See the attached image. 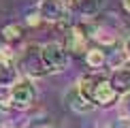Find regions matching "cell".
Listing matches in <instances>:
<instances>
[{"label": "cell", "instance_id": "6da1fadb", "mask_svg": "<svg viewBox=\"0 0 130 128\" xmlns=\"http://www.w3.org/2000/svg\"><path fill=\"white\" fill-rule=\"evenodd\" d=\"M9 107H13V109H30L32 105H34L36 100V88L34 83L30 81V79H17L13 85L9 88Z\"/></svg>", "mask_w": 130, "mask_h": 128}, {"label": "cell", "instance_id": "7a4b0ae2", "mask_svg": "<svg viewBox=\"0 0 130 128\" xmlns=\"http://www.w3.org/2000/svg\"><path fill=\"white\" fill-rule=\"evenodd\" d=\"M41 58H43L47 73H62L68 66V53L64 49V45H60L56 41L41 45Z\"/></svg>", "mask_w": 130, "mask_h": 128}, {"label": "cell", "instance_id": "3957f363", "mask_svg": "<svg viewBox=\"0 0 130 128\" xmlns=\"http://www.w3.org/2000/svg\"><path fill=\"white\" fill-rule=\"evenodd\" d=\"M19 68L28 75V77H43V75H47L43 58H41V45L30 43V45L26 47L24 56H21V60H19Z\"/></svg>", "mask_w": 130, "mask_h": 128}, {"label": "cell", "instance_id": "277c9868", "mask_svg": "<svg viewBox=\"0 0 130 128\" xmlns=\"http://www.w3.org/2000/svg\"><path fill=\"white\" fill-rule=\"evenodd\" d=\"M117 94L115 90H113V85H111V81L105 77V75H98V79H96V83H94V88H92V92H90V96H88V100L92 105H100V107H109V105H113L117 100Z\"/></svg>", "mask_w": 130, "mask_h": 128}, {"label": "cell", "instance_id": "5b68a950", "mask_svg": "<svg viewBox=\"0 0 130 128\" xmlns=\"http://www.w3.org/2000/svg\"><path fill=\"white\" fill-rule=\"evenodd\" d=\"M90 34H88V26H73L66 32V39H64V49L66 53H73V56H81L90 49L88 47Z\"/></svg>", "mask_w": 130, "mask_h": 128}, {"label": "cell", "instance_id": "8992f818", "mask_svg": "<svg viewBox=\"0 0 130 128\" xmlns=\"http://www.w3.org/2000/svg\"><path fill=\"white\" fill-rule=\"evenodd\" d=\"M39 13L45 21H51V24H62L68 17V9L64 0H43L39 2Z\"/></svg>", "mask_w": 130, "mask_h": 128}, {"label": "cell", "instance_id": "52a82bcc", "mask_svg": "<svg viewBox=\"0 0 130 128\" xmlns=\"http://www.w3.org/2000/svg\"><path fill=\"white\" fill-rule=\"evenodd\" d=\"M15 81H17V68L13 51L7 45H0V85H13Z\"/></svg>", "mask_w": 130, "mask_h": 128}, {"label": "cell", "instance_id": "ba28073f", "mask_svg": "<svg viewBox=\"0 0 130 128\" xmlns=\"http://www.w3.org/2000/svg\"><path fill=\"white\" fill-rule=\"evenodd\" d=\"M109 81H111L113 90H115L117 94H126V92H130V68H126V66L115 68Z\"/></svg>", "mask_w": 130, "mask_h": 128}, {"label": "cell", "instance_id": "9c48e42d", "mask_svg": "<svg viewBox=\"0 0 130 128\" xmlns=\"http://www.w3.org/2000/svg\"><path fill=\"white\" fill-rule=\"evenodd\" d=\"M66 100H68V107L75 113H90V111L94 109V105H92L83 94H79V90H70Z\"/></svg>", "mask_w": 130, "mask_h": 128}, {"label": "cell", "instance_id": "30bf717a", "mask_svg": "<svg viewBox=\"0 0 130 128\" xmlns=\"http://www.w3.org/2000/svg\"><path fill=\"white\" fill-rule=\"evenodd\" d=\"M73 4L77 7V11L85 17H94L98 15V11L105 7V0H73Z\"/></svg>", "mask_w": 130, "mask_h": 128}, {"label": "cell", "instance_id": "8fae6325", "mask_svg": "<svg viewBox=\"0 0 130 128\" xmlns=\"http://www.w3.org/2000/svg\"><path fill=\"white\" fill-rule=\"evenodd\" d=\"M85 64L92 68V71H98L107 64V53L100 49V47H90L85 51Z\"/></svg>", "mask_w": 130, "mask_h": 128}, {"label": "cell", "instance_id": "7c38bea8", "mask_svg": "<svg viewBox=\"0 0 130 128\" xmlns=\"http://www.w3.org/2000/svg\"><path fill=\"white\" fill-rule=\"evenodd\" d=\"M0 34H2V39L7 43H17L24 36V28H21V24H7L0 30Z\"/></svg>", "mask_w": 130, "mask_h": 128}, {"label": "cell", "instance_id": "4fadbf2b", "mask_svg": "<svg viewBox=\"0 0 130 128\" xmlns=\"http://www.w3.org/2000/svg\"><path fill=\"white\" fill-rule=\"evenodd\" d=\"M120 117L130 122V92L122 94V98H120Z\"/></svg>", "mask_w": 130, "mask_h": 128}, {"label": "cell", "instance_id": "5bb4252c", "mask_svg": "<svg viewBox=\"0 0 130 128\" xmlns=\"http://www.w3.org/2000/svg\"><path fill=\"white\" fill-rule=\"evenodd\" d=\"M41 21H43V17H41V13H39V7L26 13V24H28V26H39Z\"/></svg>", "mask_w": 130, "mask_h": 128}, {"label": "cell", "instance_id": "9a60e30c", "mask_svg": "<svg viewBox=\"0 0 130 128\" xmlns=\"http://www.w3.org/2000/svg\"><path fill=\"white\" fill-rule=\"evenodd\" d=\"M111 128H130V122L128 120H120V122H115Z\"/></svg>", "mask_w": 130, "mask_h": 128}, {"label": "cell", "instance_id": "2e32d148", "mask_svg": "<svg viewBox=\"0 0 130 128\" xmlns=\"http://www.w3.org/2000/svg\"><path fill=\"white\" fill-rule=\"evenodd\" d=\"M124 56H126L128 60H130V36L126 39V43H124Z\"/></svg>", "mask_w": 130, "mask_h": 128}, {"label": "cell", "instance_id": "e0dca14e", "mask_svg": "<svg viewBox=\"0 0 130 128\" xmlns=\"http://www.w3.org/2000/svg\"><path fill=\"white\" fill-rule=\"evenodd\" d=\"M124 9H126L128 13H130V0H124Z\"/></svg>", "mask_w": 130, "mask_h": 128}, {"label": "cell", "instance_id": "ac0fdd59", "mask_svg": "<svg viewBox=\"0 0 130 128\" xmlns=\"http://www.w3.org/2000/svg\"><path fill=\"white\" fill-rule=\"evenodd\" d=\"M39 2H43V0H39Z\"/></svg>", "mask_w": 130, "mask_h": 128}, {"label": "cell", "instance_id": "d6986e66", "mask_svg": "<svg viewBox=\"0 0 130 128\" xmlns=\"http://www.w3.org/2000/svg\"><path fill=\"white\" fill-rule=\"evenodd\" d=\"M64 2H66V0H64Z\"/></svg>", "mask_w": 130, "mask_h": 128}]
</instances>
